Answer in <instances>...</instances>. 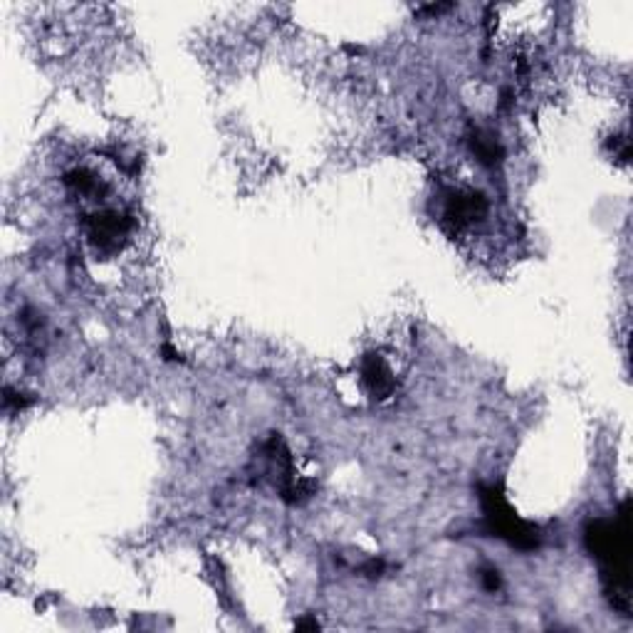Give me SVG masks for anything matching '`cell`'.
I'll return each mask as SVG.
<instances>
[{
	"label": "cell",
	"instance_id": "obj_1",
	"mask_svg": "<svg viewBox=\"0 0 633 633\" xmlns=\"http://www.w3.org/2000/svg\"><path fill=\"white\" fill-rule=\"evenodd\" d=\"M129 228H132V223L119 211H102L89 218V237L102 250L119 247L124 237L129 236Z\"/></svg>",
	"mask_w": 633,
	"mask_h": 633
},
{
	"label": "cell",
	"instance_id": "obj_2",
	"mask_svg": "<svg viewBox=\"0 0 633 633\" xmlns=\"http://www.w3.org/2000/svg\"><path fill=\"white\" fill-rule=\"evenodd\" d=\"M364 381H367L371 391L378 396H387L388 391H391V387H394L387 364L378 359V357H369L367 364H364Z\"/></svg>",
	"mask_w": 633,
	"mask_h": 633
}]
</instances>
